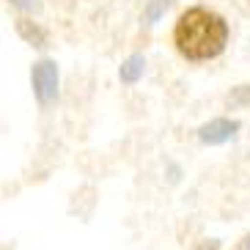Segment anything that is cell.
<instances>
[{"label":"cell","instance_id":"cell-4","mask_svg":"<svg viewBox=\"0 0 250 250\" xmlns=\"http://www.w3.org/2000/svg\"><path fill=\"white\" fill-rule=\"evenodd\" d=\"M17 30H20V36L25 39V42H30L33 47H47V36H44V30L39 28V25H33L30 20H17Z\"/></svg>","mask_w":250,"mask_h":250},{"label":"cell","instance_id":"cell-9","mask_svg":"<svg viewBox=\"0 0 250 250\" xmlns=\"http://www.w3.org/2000/svg\"><path fill=\"white\" fill-rule=\"evenodd\" d=\"M217 248H220V245H217V242H214V239H212V242H204V245H201L198 250H217Z\"/></svg>","mask_w":250,"mask_h":250},{"label":"cell","instance_id":"cell-1","mask_svg":"<svg viewBox=\"0 0 250 250\" xmlns=\"http://www.w3.org/2000/svg\"><path fill=\"white\" fill-rule=\"evenodd\" d=\"M228 42V25L209 8H187L173 28V44L187 61H209L220 55Z\"/></svg>","mask_w":250,"mask_h":250},{"label":"cell","instance_id":"cell-3","mask_svg":"<svg viewBox=\"0 0 250 250\" xmlns=\"http://www.w3.org/2000/svg\"><path fill=\"white\" fill-rule=\"evenodd\" d=\"M236 129H239V124L231 121V118H214V121H209L198 129V140L209 143V146H217V143H226V140L234 138Z\"/></svg>","mask_w":250,"mask_h":250},{"label":"cell","instance_id":"cell-5","mask_svg":"<svg viewBox=\"0 0 250 250\" xmlns=\"http://www.w3.org/2000/svg\"><path fill=\"white\" fill-rule=\"evenodd\" d=\"M143 69H146V61L143 55H129V58L121 63V83H138L143 77Z\"/></svg>","mask_w":250,"mask_h":250},{"label":"cell","instance_id":"cell-8","mask_svg":"<svg viewBox=\"0 0 250 250\" xmlns=\"http://www.w3.org/2000/svg\"><path fill=\"white\" fill-rule=\"evenodd\" d=\"M11 6L22 8V11H33V14L42 11V3H39V0H11Z\"/></svg>","mask_w":250,"mask_h":250},{"label":"cell","instance_id":"cell-2","mask_svg":"<svg viewBox=\"0 0 250 250\" xmlns=\"http://www.w3.org/2000/svg\"><path fill=\"white\" fill-rule=\"evenodd\" d=\"M33 91H36L42 104H50L58 99V66H55V61H39L33 66Z\"/></svg>","mask_w":250,"mask_h":250},{"label":"cell","instance_id":"cell-10","mask_svg":"<svg viewBox=\"0 0 250 250\" xmlns=\"http://www.w3.org/2000/svg\"><path fill=\"white\" fill-rule=\"evenodd\" d=\"M242 250H250V234L245 236V245H242Z\"/></svg>","mask_w":250,"mask_h":250},{"label":"cell","instance_id":"cell-6","mask_svg":"<svg viewBox=\"0 0 250 250\" xmlns=\"http://www.w3.org/2000/svg\"><path fill=\"white\" fill-rule=\"evenodd\" d=\"M170 0H151V6L146 8V22H154V20H160V14L168 8Z\"/></svg>","mask_w":250,"mask_h":250},{"label":"cell","instance_id":"cell-7","mask_svg":"<svg viewBox=\"0 0 250 250\" xmlns=\"http://www.w3.org/2000/svg\"><path fill=\"white\" fill-rule=\"evenodd\" d=\"M228 104H250V85H239L228 96Z\"/></svg>","mask_w":250,"mask_h":250}]
</instances>
